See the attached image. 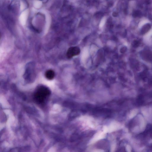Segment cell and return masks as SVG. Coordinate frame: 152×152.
<instances>
[{
    "label": "cell",
    "mask_w": 152,
    "mask_h": 152,
    "mask_svg": "<svg viewBox=\"0 0 152 152\" xmlns=\"http://www.w3.org/2000/svg\"><path fill=\"white\" fill-rule=\"evenodd\" d=\"M51 94L50 89L47 87L41 86L37 88L34 95V99L38 104L44 103Z\"/></svg>",
    "instance_id": "1"
},
{
    "label": "cell",
    "mask_w": 152,
    "mask_h": 152,
    "mask_svg": "<svg viewBox=\"0 0 152 152\" xmlns=\"http://www.w3.org/2000/svg\"><path fill=\"white\" fill-rule=\"evenodd\" d=\"M80 51V48L77 46L71 47L67 50V57L68 58H70L73 56L78 55Z\"/></svg>",
    "instance_id": "2"
},
{
    "label": "cell",
    "mask_w": 152,
    "mask_h": 152,
    "mask_svg": "<svg viewBox=\"0 0 152 152\" xmlns=\"http://www.w3.org/2000/svg\"><path fill=\"white\" fill-rule=\"evenodd\" d=\"M55 75L54 71L50 69L47 71L45 74L46 78L49 80H52L54 78Z\"/></svg>",
    "instance_id": "3"
}]
</instances>
